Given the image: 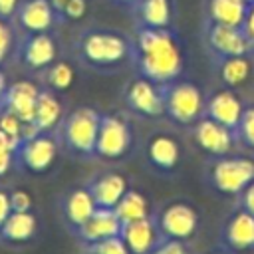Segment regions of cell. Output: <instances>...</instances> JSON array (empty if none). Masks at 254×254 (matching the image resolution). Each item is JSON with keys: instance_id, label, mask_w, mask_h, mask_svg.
Here are the masks:
<instances>
[{"instance_id": "1", "label": "cell", "mask_w": 254, "mask_h": 254, "mask_svg": "<svg viewBox=\"0 0 254 254\" xmlns=\"http://www.w3.org/2000/svg\"><path fill=\"white\" fill-rule=\"evenodd\" d=\"M131 60L139 73L159 85L175 81L183 71V48L175 28H135Z\"/></svg>"}, {"instance_id": "2", "label": "cell", "mask_w": 254, "mask_h": 254, "mask_svg": "<svg viewBox=\"0 0 254 254\" xmlns=\"http://www.w3.org/2000/svg\"><path fill=\"white\" fill-rule=\"evenodd\" d=\"M77 58L91 67H115L131 60V38L115 28L91 26L75 36Z\"/></svg>"}, {"instance_id": "3", "label": "cell", "mask_w": 254, "mask_h": 254, "mask_svg": "<svg viewBox=\"0 0 254 254\" xmlns=\"http://www.w3.org/2000/svg\"><path fill=\"white\" fill-rule=\"evenodd\" d=\"M163 95H165V111H169V115L179 123L194 121L204 109L202 93L190 81L169 83L163 89Z\"/></svg>"}, {"instance_id": "4", "label": "cell", "mask_w": 254, "mask_h": 254, "mask_svg": "<svg viewBox=\"0 0 254 254\" xmlns=\"http://www.w3.org/2000/svg\"><path fill=\"white\" fill-rule=\"evenodd\" d=\"M202 34L208 50L216 58H230V56H244L252 54L254 48L250 40L246 38L242 28L236 26H224V24H214V22H204L202 20Z\"/></svg>"}, {"instance_id": "5", "label": "cell", "mask_w": 254, "mask_h": 254, "mask_svg": "<svg viewBox=\"0 0 254 254\" xmlns=\"http://www.w3.org/2000/svg\"><path fill=\"white\" fill-rule=\"evenodd\" d=\"M99 123H101V117L89 107H81L73 111L65 119V125H64V135H65L67 145L81 153L95 151Z\"/></svg>"}, {"instance_id": "6", "label": "cell", "mask_w": 254, "mask_h": 254, "mask_svg": "<svg viewBox=\"0 0 254 254\" xmlns=\"http://www.w3.org/2000/svg\"><path fill=\"white\" fill-rule=\"evenodd\" d=\"M18 58L28 69H46L58 58V44L52 32L22 34L18 44Z\"/></svg>"}, {"instance_id": "7", "label": "cell", "mask_w": 254, "mask_h": 254, "mask_svg": "<svg viewBox=\"0 0 254 254\" xmlns=\"http://www.w3.org/2000/svg\"><path fill=\"white\" fill-rule=\"evenodd\" d=\"M12 22L22 34L52 32L56 26H60V20L50 0H20V6Z\"/></svg>"}, {"instance_id": "8", "label": "cell", "mask_w": 254, "mask_h": 254, "mask_svg": "<svg viewBox=\"0 0 254 254\" xmlns=\"http://www.w3.org/2000/svg\"><path fill=\"white\" fill-rule=\"evenodd\" d=\"M214 185L228 194L244 190L254 181V163L248 159H222L212 169Z\"/></svg>"}, {"instance_id": "9", "label": "cell", "mask_w": 254, "mask_h": 254, "mask_svg": "<svg viewBox=\"0 0 254 254\" xmlns=\"http://www.w3.org/2000/svg\"><path fill=\"white\" fill-rule=\"evenodd\" d=\"M135 28H175L177 2L175 0H139L131 8Z\"/></svg>"}, {"instance_id": "10", "label": "cell", "mask_w": 254, "mask_h": 254, "mask_svg": "<svg viewBox=\"0 0 254 254\" xmlns=\"http://www.w3.org/2000/svg\"><path fill=\"white\" fill-rule=\"evenodd\" d=\"M131 141V133L127 123L121 117H101L99 131H97V141H95V151L101 157L117 159L121 157Z\"/></svg>"}, {"instance_id": "11", "label": "cell", "mask_w": 254, "mask_h": 254, "mask_svg": "<svg viewBox=\"0 0 254 254\" xmlns=\"http://www.w3.org/2000/svg\"><path fill=\"white\" fill-rule=\"evenodd\" d=\"M125 97H127L129 107L143 115L153 117V115H161L165 111V95L159 89V83H155L143 75L129 83Z\"/></svg>"}, {"instance_id": "12", "label": "cell", "mask_w": 254, "mask_h": 254, "mask_svg": "<svg viewBox=\"0 0 254 254\" xmlns=\"http://www.w3.org/2000/svg\"><path fill=\"white\" fill-rule=\"evenodd\" d=\"M38 95H40V89L36 87V83L16 81V83L8 85V89L2 97V105H4V109L18 115L24 123H32L34 113H36Z\"/></svg>"}, {"instance_id": "13", "label": "cell", "mask_w": 254, "mask_h": 254, "mask_svg": "<svg viewBox=\"0 0 254 254\" xmlns=\"http://www.w3.org/2000/svg\"><path fill=\"white\" fill-rule=\"evenodd\" d=\"M123 228V222L119 220L117 212L113 208H105V206H97L95 212L89 216L87 222H83L79 226V234L83 240L87 242H99L111 236H119Z\"/></svg>"}, {"instance_id": "14", "label": "cell", "mask_w": 254, "mask_h": 254, "mask_svg": "<svg viewBox=\"0 0 254 254\" xmlns=\"http://www.w3.org/2000/svg\"><path fill=\"white\" fill-rule=\"evenodd\" d=\"M248 8L250 6L246 0H204L202 16H204V22L242 28Z\"/></svg>"}, {"instance_id": "15", "label": "cell", "mask_w": 254, "mask_h": 254, "mask_svg": "<svg viewBox=\"0 0 254 254\" xmlns=\"http://www.w3.org/2000/svg\"><path fill=\"white\" fill-rule=\"evenodd\" d=\"M20 157H22V163L30 169V171H46L54 159H56V143L52 137H46V135H34L30 139H26L22 145H20Z\"/></svg>"}, {"instance_id": "16", "label": "cell", "mask_w": 254, "mask_h": 254, "mask_svg": "<svg viewBox=\"0 0 254 254\" xmlns=\"http://www.w3.org/2000/svg\"><path fill=\"white\" fill-rule=\"evenodd\" d=\"M161 228L171 238H189L196 228V212L185 202H175L161 214Z\"/></svg>"}, {"instance_id": "17", "label": "cell", "mask_w": 254, "mask_h": 254, "mask_svg": "<svg viewBox=\"0 0 254 254\" xmlns=\"http://www.w3.org/2000/svg\"><path fill=\"white\" fill-rule=\"evenodd\" d=\"M206 111H208V117H210V119L222 123V125L228 127V129L238 127L240 117H242V113H244L240 99H238L232 91H228V89L216 91V93L208 99Z\"/></svg>"}, {"instance_id": "18", "label": "cell", "mask_w": 254, "mask_h": 254, "mask_svg": "<svg viewBox=\"0 0 254 254\" xmlns=\"http://www.w3.org/2000/svg\"><path fill=\"white\" fill-rule=\"evenodd\" d=\"M194 137H196V143L208 151V153H214V155H222L230 149L232 145V135H230V129L224 127L222 123L214 121V119H202L196 129H194Z\"/></svg>"}, {"instance_id": "19", "label": "cell", "mask_w": 254, "mask_h": 254, "mask_svg": "<svg viewBox=\"0 0 254 254\" xmlns=\"http://www.w3.org/2000/svg\"><path fill=\"white\" fill-rule=\"evenodd\" d=\"M121 238L125 240L131 254H149L155 246L157 230L149 218H141V220H133V222L123 224Z\"/></svg>"}, {"instance_id": "20", "label": "cell", "mask_w": 254, "mask_h": 254, "mask_svg": "<svg viewBox=\"0 0 254 254\" xmlns=\"http://www.w3.org/2000/svg\"><path fill=\"white\" fill-rule=\"evenodd\" d=\"M125 190H127V183L117 173H107L99 177L91 187V194L97 206H105V208H113L119 202V198L125 194Z\"/></svg>"}, {"instance_id": "21", "label": "cell", "mask_w": 254, "mask_h": 254, "mask_svg": "<svg viewBox=\"0 0 254 254\" xmlns=\"http://www.w3.org/2000/svg\"><path fill=\"white\" fill-rule=\"evenodd\" d=\"M36 232V218L30 210L26 212H16L12 210L6 222L0 228V236L8 242H24L30 240Z\"/></svg>"}, {"instance_id": "22", "label": "cell", "mask_w": 254, "mask_h": 254, "mask_svg": "<svg viewBox=\"0 0 254 254\" xmlns=\"http://www.w3.org/2000/svg\"><path fill=\"white\" fill-rule=\"evenodd\" d=\"M97 208V202L91 194V190H85V189H79V190H73L67 200H65V216L71 224H75L77 228L89 220V216L95 212Z\"/></svg>"}, {"instance_id": "23", "label": "cell", "mask_w": 254, "mask_h": 254, "mask_svg": "<svg viewBox=\"0 0 254 254\" xmlns=\"http://www.w3.org/2000/svg\"><path fill=\"white\" fill-rule=\"evenodd\" d=\"M226 238L238 250L252 248L254 246V214H250L248 210L234 214L232 220L228 222Z\"/></svg>"}, {"instance_id": "24", "label": "cell", "mask_w": 254, "mask_h": 254, "mask_svg": "<svg viewBox=\"0 0 254 254\" xmlns=\"http://www.w3.org/2000/svg\"><path fill=\"white\" fill-rule=\"evenodd\" d=\"M62 117V103L52 91H40L38 103H36V113H34V125L38 131H50Z\"/></svg>"}, {"instance_id": "25", "label": "cell", "mask_w": 254, "mask_h": 254, "mask_svg": "<svg viewBox=\"0 0 254 254\" xmlns=\"http://www.w3.org/2000/svg\"><path fill=\"white\" fill-rule=\"evenodd\" d=\"M250 54L244 56H230V58H220V77L226 85L238 87L242 85L250 73H252V62L248 58Z\"/></svg>"}, {"instance_id": "26", "label": "cell", "mask_w": 254, "mask_h": 254, "mask_svg": "<svg viewBox=\"0 0 254 254\" xmlns=\"http://www.w3.org/2000/svg\"><path fill=\"white\" fill-rule=\"evenodd\" d=\"M113 210L117 212L119 220L123 224L133 222V220H141L147 218L149 206H147V198L135 190H125V194L119 198V202L113 206Z\"/></svg>"}, {"instance_id": "27", "label": "cell", "mask_w": 254, "mask_h": 254, "mask_svg": "<svg viewBox=\"0 0 254 254\" xmlns=\"http://www.w3.org/2000/svg\"><path fill=\"white\" fill-rule=\"evenodd\" d=\"M149 159L161 169H171L179 161V145L171 137L159 135L149 143Z\"/></svg>"}, {"instance_id": "28", "label": "cell", "mask_w": 254, "mask_h": 254, "mask_svg": "<svg viewBox=\"0 0 254 254\" xmlns=\"http://www.w3.org/2000/svg\"><path fill=\"white\" fill-rule=\"evenodd\" d=\"M73 67L67 62H54L46 67V81L52 89H67L73 83Z\"/></svg>"}, {"instance_id": "29", "label": "cell", "mask_w": 254, "mask_h": 254, "mask_svg": "<svg viewBox=\"0 0 254 254\" xmlns=\"http://www.w3.org/2000/svg\"><path fill=\"white\" fill-rule=\"evenodd\" d=\"M0 131L8 137V141H10V143L14 145V149L18 151L20 145L24 143V121H22L18 115H14L12 111L4 109V111L0 113Z\"/></svg>"}, {"instance_id": "30", "label": "cell", "mask_w": 254, "mask_h": 254, "mask_svg": "<svg viewBox=\"0 0 254 254\" xmlns=\"http://www.w3.org/2000/svg\"><path fill=\"white\" fill-rule=\"evenodd\" d=\"M87 10H89V0H67V4L64 8V14H62V24L83 20Z\"/></svg>"}, {"instance_id": "31", "label": "cell", "mask_w": 254, "mask_h": 254, "mask_svg": "<svg viewBox=\"0 0 254 254\" xmlns=\"http://www.w3.org/2000/svg\"><path fill=\"white\" fill-rule=\"evenodd\" d=\"M93 252H95V254H131V250L127 248V244H125V240L121 238V234L95 242Z\"/></svg>"}, {"instance_id": "32", "label": "cell", "mask_w": 254, "mask_h": 254, "mask_svg": "<svg viewBox=\"0 0 254 254\" xmlns=\"http://www.w3.org/2000/svg\"><path fill=\"white\" fill-rule=\"evenodd\" d=\"M12 48H14V30H12L10 22L0 20V65L6 62Z\"/></svg>"}, {"instance_id": "33", "label": "cell", "mask_w": 254, "mask_h": 254, "mask_svg": "<svg viewBox=\"0 0 254 254\" xmlns=\"http://www.w3.org/2000/svg\"><path fill=\"white\" fill-rule=\"evenodd\" d=\"M238 131H240L242 139L250 147H254V107L244 109V113L240 117V123H238Z\"/></svg>"}, {"instance_id": "34", "label": "cell", "mask_w": 254, "mask_h": 254, "mask_svg": "<svg viewBox=\"0 0 254 254\" xmlns=\"http://www.w3.org/2000/svg\"><path fill=\"white\" fill-rule=\"evenodd\" d=\"M14 145L8 141V137L0 131V175H4L10 165H12V155H14Z\"/></svg>"}, {"instance_id": "35", "label": "cell", "mask_w": 254, "mask_h": 254, "mask_svg": "<svg viewBox=\"0 0 254 254\" xmlns=\"http://www.w3.org/2000/svg\"><path fill=\"white\" fill-rule=\"evenodd\" d=\"M10 204H12V210H16V212H26V210H30V206H32V198H30V194L24 192V190H14V192H10Z\"/></svg>"}, {"instance_id": "36", "label": "cell", "mask_w": 254, "mask_h": 254, "mask_svg": "<svg viewBox=\"0 0 254 254\" xmlns=\"http://www.w3.org/2000/svg\"><path fill=\"white\" fill-rule=\"evenodd\" d=\"M153 254H189L187 248L181 244L179 238H173L169 242H163L157 250H153Z\"/></svg>"}, {"instance_id": "37", "label": "cell", "mask_w": 254, "mask_h": 254, "mask_svg": "<svg viewBox=\"0 0 254 254\" xmlns=\"http://www.w3.org/2000/svg\"><path fill=\"white\" fill-rule=\"evenodd\" d=\"M18 6H20V0H0V20L12 22Z\"/></svg>"}, {"instance_id": "38", "label": "cell", "mask_w": 254, "mask_h": 254, "mask_svg": "<svg viewBox=\"0 0 254 254\" xmlns=\"http://www.w3.org/2000/svg\"><path fill=\"white\" fill-rule=\"evenodd\" d=\"M10 212H12L10 194H8V192H4V190H0V228H2V224L6 222V218L10 216Z\"/></svg>"}, {"instance_id": "39", "label": "cell", "mask_w": 254, "mask_h": 254, "mask_svg": "<svg viewBox=\"0 0 254 254\" xmlns=\"http://www.w3.org/2000/svg\"><path fill=\"white\" fill-rule=\"evenodd\" d=\"M242 30H244L246 38L250 40V44H252V48H254V4L248 8L246 20H244V24H242Z\"/></svg>"}, {"instance_id": "40", "label": "cell", "mask_w": 254, "mask_h": 254, "mask_svg": "<svg viewBox=\"0 0 254 254\" xmlns=\"http://www.w3.org/2000/svg\"><path fill=\"white\" fill-rule=\"evenodd\" d=\"M244 208L254 214V181L244 189Z\"/></svg>"}, {"instance_id": "41", "label": "cell", "mask_w": 254, "mask_h": 254, "mask_svg": "<svg viewBox=\"0 0 254 254\" xmlns=\"http://www.w3.org/2000/svg\"><path fill=\"white\" fill-rule=\"evenodd\" d=\"M50 4H52L54 12H56V16H58V20H60V24H62V14H64V8H65L67 0H50Z\"/></svg>"}, {"instance_id": "42", "label": "cell", "mask_w": 254, "mask_h": 254, "mask_svg": "<svg viewBox=\"0 0 254 254\" xmlns=\"http://www.w3.org/2000/svg\"><path fill=\"white\" fill-rule=\"evenodd\" d=\"M109 4H113V6H117V8H125L127 12H131V8L139 2V0H107Z\"/></svg>"}, {"instance_id": "43", "label": "cell", "mask_w": 254, "mask_h": 254, "mask_svg": "<svg viewBox=\"0 0 254 254\" xmlns=\"http://www.w3.org/2000/svg\"><path fill=\"white\" fill-rule=\"evenodd\" d=\"M6 89H8V81H6V75H4V71L0 69V103H2V97H4Z\"/></svg>"}, {"instance_id": "44", "label": "cell", "mask_w": 254, "mask_h": 254, "mask_svg": "<svg viewBox=\"0 0 254 254\" xmlns=\"http://www.w3.org/2000/svg\"><path fill=\"white\" fill-rule=\"evenodd\" d=\"M246 2H248V6H252V4H254V0H246Z\"/></svg>"}]
</instances>
